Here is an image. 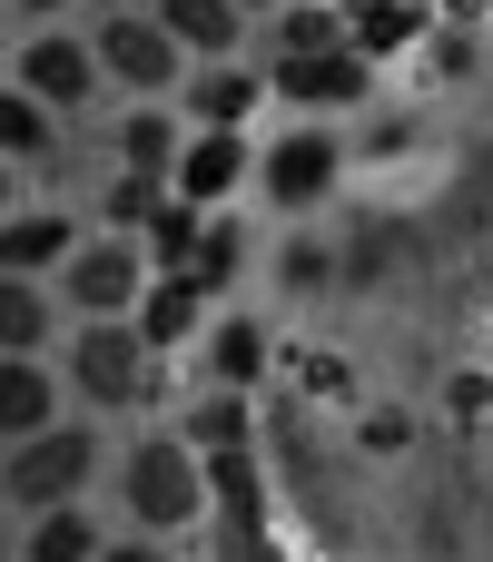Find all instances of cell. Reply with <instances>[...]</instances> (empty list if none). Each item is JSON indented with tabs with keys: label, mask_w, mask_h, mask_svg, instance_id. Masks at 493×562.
I'll return each mask as SVG.
<instances>
[{
	"label": "cell",
	"mask_w": 493,
	"mask_h": 562,
	"mask_svg": "<svg viewBox=\"0 0 493 562\" xmlns=\"http://www.w3.org/2000/svg\"><path fill=\"white\" fill-rule=\"evenodd\" d=\"M336 10H346V40H356L376 69H385V59H405V49L435 30V0H336Z\"/></svg>",
	"instance_id": "cell-16"
},
{
	"label": "cell",
	"mask_w": 493,
	"mask_h": 562,
	"mask_svg": "<svg viewBox=\"0 0 493 562\" xmlns=\"http://www.w3.org/2000/svg\"><path fill=\"white\" fill-rule=\"evenodd\" d=\"M237 10H277V0H237Z\"/></svg>",
	"instance_id": "cell-33"
},
{
	"label": "cell",
	"mask_w": 493,
	"mask_h": 562,
	"mask_svg": "<svg viewBox=\"0 0 493 562\" xmlns=\"http://www.w3.org/2000/svg\"><path fill=\"white\" fill-rule=\"evenodd\" d=\"M257 178V148H247V128H188V148H178V168H168V188L178 198H198V207H237V188Z\"/></svg>",
	"instance_id": "cell-10"
},
{
	"label": "cell",
	"mask_w": 493,
	"mask_h": 562,
	"mask_svg": "<svg viewBox=\"0 0 493 562\" xmlns=\"http://www.w3.org/2000/svg\"><path fill=\"white\" fill-rule=\"evenodd\" d=\"M277 217H306V207H326L336 188H346V138L326 128V119H296L287 138H267L257 148V178H247Z\"/></svg>",
	"instance_id": "cell-5"
},
{
	"label": "cell",
	"mask_w": 493,
	"mask_h": 562,
	"mask_svg": "<svg viewBox=\"0 0 493 562\" xmlns=\"http://www.w3.org/2000/svg\"><path fill=\"white\" fill-rule=\"evenodd\" d=\"M208 306H217V296H198V277H158V267H148V286H138V306H128V326H138L158 356H178V346H198Z\"/></svg>",
	"instance_id": "cell-13"
},
{
	"label": "cell",
	"mask_w": 493,
	"mask_h": 562,
	"mask_svg": "<svg viewBox=\"0 0 493 562\" xmlns=\"http://www.w3.org/2000/svg\"><path fill=\"white\" fill-rule=\"evenodd\" d=\"M277 286H287V296H326V286H336V247H326V237H287Z\"/></svg>",
	"instance_id": "cell-26"
},
{
	"label": "cell",
	"mask_w": 493,
	"mask_h": 562,
	"mask_svg": "<svg viewBox=\"0 0 493 562\" xmlns=\"http://www.w3.org/2000/svg\"><path fill=\"white\" fill-rule=\"evenodd\" d=\"M79 247V217L69 207H0V267H20V277H49L59 257Z\"/></svg>",
	"instance_id": "cell-15"
},
{
	"label": "cell",
	"mask_w": 493,
	"mask_h": 562,
	"mask_svg": "<svg viewBox=\"0 0 493 562\" xmlns=\"http://www.w3.org/2000/svg\"><path fill=\"white\" fill-rule=\"evenodd\" d=\"M267 99L277 109H306V119H346L376 99V59L356 40H326V49H296V59H267Z\"/></svg>",
	"instance_id": "cell-7"
},
{
	"label": "cell",
	"mask_w": 493,
	"mask_h": 562,
	"mask_svg": "<svg viewBox=\"0 0 493 562\" xmlns=\"http://www.w3.org/2000/svg\"><path fill=\"white\" fill-rule=\"evenodd\" d=\"M59 385L99 415H138L158 395V346L128 316H69L59 326Z\"/></svg>",
	"instance_id": "cell-2"
},
{
	"label": "cell",
	"mask_w": 493,
	"mask_h": 562,
	"mask_svg": "<svg viewBox=\"0 0 493 562\" xmlns=\"http://www.w3.org/2000/svg\"><path fill=\"white\" fill-rule=\"evenodd\" d=\"M356 445H366V454H405V445H415V415H405V405H366V415H356Z\"/></svg>",
	"instance_id": "cell-27"
},
{
	"label": "cell",
	"mask_w": 493,
	"mask_h": 562,
	"mask_svg": "<svg viewBox=\"0 0 493 562\" xmlns=\"http://www.w3.org/2000/svg\"><path fill=\"white\" fill-rule=\"evenodd\" d=\"M59 326H69L59 286H49V277H20V267H0V356H49V346H59Z\"/></svg>",
	"instance_id": "cell-12"
},
{
	"label": "cell",
	"mask_w": 493,
	"mask_h": 562,
	"mask_svg": "<svg viewBox=\"0 0 493 562\" xmlns=\"http://www.w3.org/2000/svg\"><path fill=\"white\" fill-rule=\"evenodd\" d=\"M198 366H208V385H267V326L257 316H237V306H208V326H198Z\"/></svg>",
	"instance_id": "cell-14"
},
{
	"label": "cell",
	"mask_w": 493,
	"mask_h": 562,
	"mask_svg": "<svg viewBox=\"0 0 493 562\" xmlns=\"http://www.w3.org/2000/svg\"><path fill=\"white\" fill-rule=\"evenodd\" d=\"M158 198H168V178H138V168H119V178H109V198H99V227H119V237H138Z\"/></svg>",
	"instance_id": "cell-25"
},
{
	"label": "cell",
	"mask_w": 493,
	"mask_h": 562,
	"mask_svg": "<svg viewBox=\"0 0 493 562\" xmlns=\"http://www.w3.org/2000/svg\"><path fill=\"white\" fill-rule=\"evenodd\" d=\"M20 178H30V168H20V158H0V207H20Z\"/></svg>",
	"instance_id": "cell-30"
},
{
	"label": "cell",
	"mask_w": 493,
	"mask_h": 562,
	"mask_svg": "<svg viewBox=\"0 0 493 562\" xmlns=\"http://www.w3.org/2000/svg\"><path fill=\"white\" fill-rule=\"evenodd\" d=\"M445 10H455V20H484V10H493V0H445Z\"/></svg>",
	"instance_id": "cell-32"
},
{
	"label": "cell",
	"mask_w": 493,
	"mask_h": 562,
	"mask_svg": "<svg viewBox=\"0 0 493 562\" xmlns=\"http://www.w3.org/2000/svg\"><path fill=\"white\" fill-rule=\"evenodd\" d=\"M158 20H168V40L188 49V59H227L237 40H247V10L237 0H148Z\"/></svg>",
	"instance_id": "cell-20"
},
{
	"label": "cell",
	"mask_w": 493,
	"mask_h": 562,
	"mask_svg": "<svg viewBox=\"0 0 493 562\" xmlns=\"http://www.w3.org/2000/svg\"><path fill=\"white\" fill-rule=\"evenodd\" d=\"M89 562H168V543L128 524V533H109V543H99V553H89Z\"/></svg>",
	"instance_id": "cell-28"
},
{
	"label": "cell",
	"mask_w": 493,
	"mask_h": 562,
	"mask_svg": "<svg viewBox=\"0 0 493 562\" xmlns=\"http://www.w3.org/2000/svg\"><path fill=\"white\" fill-rule=\"evenodd\" d=\"M109 543L89 504H49V514H20V562H89Z\"/></svg>",
	"instance_id": "cell-21"
},
{
	"label": "cell",
	"mask_w": 493,
	"mask_h": 562,
	"mask_svg": "<svg viewBox=\"0 0 493 562\" xmlns=\"http://www.w3.org/2000/svg\"><path fill=\"white\" fill-rule=\"evenodd\" d=\"M178 148H188V119H178V99H168V109H158V99L119 109V168H138V178H168V168H178Z\"/></svg>",
	"instance_id": "cell-17"
},
{
	"label": "cell",
	"mask_w": 493,
	"mask_h": 562,
	"mask_svg": "<svg viewBox=\"0 0 493 562\" xmlns=\"http://www.w3.org/2000/svg\"><path fill=\"white\" fill-rule=\"evenodd\" d=\"M10 79L40 99V109H59V119H79L109 79H99V49H89V30H30L20 40V59H10Z\"/></svg>",
	"instance_id": "cell-8"
},
{
	"label": "cell",
	"mask_w": 493,
	"mask_h": 562,
	"mask_svg": "<svg viewBox=\"0 0 493 562\" xmlns=\"http://www.w3.org/2000/svg\"><path fill=\"white\" fill-rule=\"evenodd\" d=\"M59 405H69L59 356H0V445H20V435L59 425Z\"/></svg>",
	"instance_id": "cell-11"
},
{
	"label": "cell",
	"mask_w": 493,
	"mask_h": 562,
	"mask_svg": "<svg viewBox=\"0 0 493 562\" xmlns=\"http://www.w3.org/2000/svg\"><path fill=\"white\" fill-rule=\"evenodd\" d=\"M89 49H99V79L128 89V99H168V89L188 79V49L168 40V20H158L148 0L99 10V20H89Z\"/></svg>",
	"instance_id": "cell-4"
},
{
	"label": "cell",
	"mask_w": 493,
	"mask_h": 562,
	"mask_svg": "<svg viewBox=\"0 0 493 562\" xmlns=\"http://www.w3.org/2000/svg\"><path fill=\"white\" fill-rule=\"evenodd\" d=\"M20 20H59V10H79V0H10Z\"/></svg>",
	"instance_id": "cell-31"
},
{
	"label": "cell",
	"mask_w": 493,
	"mask_h": 562,
	"mask_svg": "<svg viewBox=\"0 0 493 562\" xmlns=\"http://www.w3.org/2000/svg\"><path fill=\"white\" fill-rule=\"evenodd\" d=\"M119 514L138 524V533H158V543H178V533H198L208 524V454L178 435V425H158V435H138V445H119Z\"/></svg>",
	"instance_id": "cell-1"
},
{
	"label": "cell",
	"mask_w": 493,
	"mask_h": 562,
	"mask_svg": "<svg viewBox=\"0 0 493 562\" xmlns=\"http://www.w3.org/2000/svg\"><path fill=\"white\" fill-rule=\"evenodd\" d=\"M49 277H59V306H69V316H128L138 286H148V247L119 237V227H79V247H69Z\"/></svg>",
	"instance_id": "cell-6"
},
{
	"label": "cell",
	"mask_w": 493,
	"mask_h": 562,
	"mask_svg": "<svg viewBox=\"0 0 493 562\" xmlns=\"http://www.w3.org/2000/svg\"><path fill=\"white\" fill-rule=\"evenodd\" d=\"M178 435H188L198 454H247V445H257V395H247V385H208V395L178 415Z\"/></svg>",
	"instance_id": "cell-18"
},
{
	"label": "cell",
	"mask_w": 493,
	"mask_h": 562,
	"mask_svg": "<svg viewBox=\"0 0 493 562\" xmlns=\"http://www.w3.org/2000/svg\"><path fill=\"white\" fill-rule=\"evenodd\" d=\"M326 40H346V10H336V0H277L267 59H296V49H326Z\"/></svg>",
	"instance_id": "cell-24"
},
{
	"label": "cell",
	"mask_w": 493,
	"mask_h": 562,
	"mask_svg": "<svg viewBox=\"0 0 493 562\" xmlns=\"http://www.w3.org/2000/svg\"><path fill=\"white\" fill-rule=\"evenodd\" d=\"M445 405H455V415H484L493 385H484V375H455V395H445Z\"/></svg>",
	"instance_id": "cell-29"
},
{
	"label": "cell",
	"mask_w": 493,
	"mask_h": 562,
	"mask_svg": "<svg viewBox=\"0 0 493 562\" xmlns=\"http://www.w3.org/2000/svg\"><path fill=\"white\" fill-rule=\"evenodd\" d=\"M247 257H257V237L237 227V207H208V227H198V257H188L178 277H198V296H227V286L247 277Z\"/></svg>",
	"instance_id": "cell-22"
},
{
	"label": "cell",
	"mask_w": 493,
	"mask_h": 562,
	"mask_svg": "<svg viewBox=\"0 0 493 562\" xmlns=\"http://www.w3.org/2000/svg\"><path fill=\"white\" fill-rule=\"evenodd\" d=\"M99 425H40L20 445H0V504L10 514H49V504H89L99 484Z\"/></svg>",
	"instance_id": "cell-3"
},
{
	"label": "cell",
	"mask_w": 493,
	"mask_h": 562,
	"mask_svg": "<svg viewBox=\"0 0 493 562\" xmlns=\"http://www.w3.org/2000/svg\"><path fill=\"white\" fill-rule=\"evenodd\" d=\"M69 148V119L59 109H40L20 79H0V158H20V168H49Z\"/></svg>",
	"instance_id": "cell-19"
},
{
	"label": "cell",
	"mask_w": 493,
	"mask_h": 562,
	"mask_svg": "<svg viewBox=\"0 0 493 562\" xmlns=\"http://www.w3.org/2000/svg\"><path fill=\"white\" fill-rule=\"evenodd\" d=\"M168 99H178L188 128H247V119L267 109V69L237 59V49H227V59H188V79H178Z\"/></svg>",
	"instance_id": "cell-9"
},
{
	"label": "cell",
	"mask_w": 493,
	"mask_h": 562,
	"mask_svg": "<svg viewBox=\"0 0 493 562\" xmlns=\"http://www.w3.org/2000/svg\"><path fill=\"white\" fill-rule=\"evenodd\" d=\"M198 227H208V207L168 188V198L148 207V227H138V247H148V267H158V277H178V267L198 257Z\"/></svg>",
	"instance_id": "cell-23"
}]
</instances>
